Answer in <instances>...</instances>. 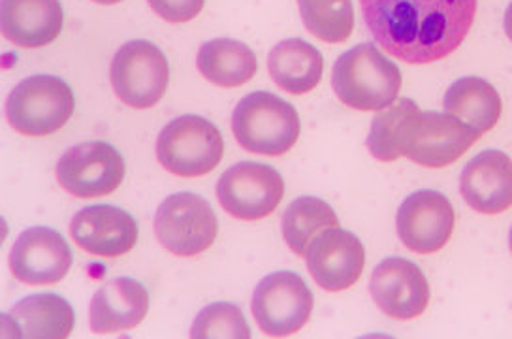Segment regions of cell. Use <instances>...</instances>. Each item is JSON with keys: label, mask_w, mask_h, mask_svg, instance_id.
Masks as SVG:
<instances>
[{"label": "cell", "mask_w": 512, "mask_h": 339, "mask_svg": "<svg viewBox=\"0 0 512 339\" xmlns=\"http://www.w3.org/2000/svg\"><path fill=\"white\" fill-rule=\"evenodd\" d=\"M479 0H360L377 46L409 65L447 59L464 44Z\"/></svg>", "instance_id": "1"}, {"label": "cell", "mask_w": 512, "mask_h": 339, "mask_svg": "<svg viewBox=\"0 0 512 339\" xmlns=\"http://www.w3.org/2000/svg\"><path fill=\"white\" fill-rule=\"evenodd\" d=\"M401 70L373 44H360L339 55L332 72L337 98L352 110L381 112L398 100Z\"/></svg>", "instance_id": "2"}, {"label": "cell", "mask_w": 512, "mask_h": 339, "mask_svg": "<svg viewBox=\"0 0 512 339\" xmlns=\"http://www.w3.org/2000/svg\"><path fill=\"white\" fill-rule=\"evenodd\" d=\"M232 132L245 151L279 157L296 146L302 121L296 108L270 91H256L232 113Z\"/></svg>", "instance_id": "3"}, {"label": "cell", "mask_w": 512, "mask_h": 339, "mask_svg": "<svg viewBox=\"0 0 512 339\" xmlns=\"http://www.w3.org/2000/svg\"><path fill=\"white\" fill-rule=\"evenodd\" d=\"M76 108V98L66 81L36 74L19 81L6 100L10 127L31 138L49 136L63 129Z\"/></svg>", "instance_id": "4"}, {"label": "cell", "mask_w": 512, "mask_h": 339, "mask_svg": "<svg viewBox=\"0 0 512 339\" xmlns=\"http://www.w3.org/2000/svg\"><path fill=\"white\" fill-rule=\"evenodd\" d=\"M221 130L200 115H181L160 130L157 159L179 178H200L223 161Z\"/></svg>", "instance_id": "5"}, {"label": "cell", "mask_w": 512, "mask_h": 339, "mask_svg": "<svg viewBox=\"0 0 512 339\" xmlns=\"http://www.w3.org/2000/svg\"><path fill=\"white\" fill-rule=\"evenodd\" d=\"M479 136L450 113L415 110L403 125L401 157L426 168H445L458 161Z\"/></svg>", "instance_id": "6"}, {"label": "cell", "mask_w": 512, "mask_h": 339, "mask_svg": "<svg viewBox=\"0 0 512 339\" xmlns=\"http://www.w3.org/2000/svg\"><path fill=\"white\" fill-rule=\"evenodd\" d=\"M110 76L115 97L134 110H147L166 95L170 65L159 46L132 40L117 49Z\"/></svg>", "instance_id": "7"}, {"label": "cell", "mask_w": 512, "mask_h": 339, "mask_svg": "<svg viewBox=\"0 0 512 339\" xmlns=\"http://www.w3.org/2000/svg\"><path fill=\"white\" fill-rule=\"evenodd\" d=\"M160 245L176 257H198L217 240L219 221L206 198L194 193L170 194L155 213Z\"/></svg>", "instance_id": "8"}, {"label": "cell", "mask_w": 512, "mask_h": 339, "mask_svg": "<svg viewBox=\"0 0 512 339\" xmlns=\"http://www.w3.org/2000/svg\"><path fill=\"white\" fill-rule=\"evenodd\" d=\"M315 306L313 292L294 272L266 275L253 292L251 309L260 332L287 338L309 323Z\"/></svg>", "instance_id": "9"}, {"label": "cell", "mask_w": 512, "mask_h": 339, "mask_svg": "<svg viewBox=\"0 0 512 339\" xmlns=\"http://www.w3.org/2000/svg\"><path fill=\"white\" fill-rule=\"evenodd\" d=\"M127 174L123 155L106 142L70 147L57 162L55 176L64 191L76 198H100L115 193Z\"/></svg>", "instance_id": "10"}, {"label": "cell", "mask_w": 512, "mask_h": 339, "mask_svg": "<svg viewBox=\"0 0 512 339\" xmlns=\"http://www.w3.org/2000/svg\"><path fill=\"white\" fill-rule=\"evenodd\" d=\"M285 196L281 174L258 162H238L217 183V198L223 210L240 221H260L277 210Z\"/></svg>", "instance_id": "11"}, {"label": "cell", "mask_w": 512, "mask_h": 339, "mask_svg": "<svg viewBox=\"0 0 512 339\" xmlns=\"http://www.w3.org/2000/svg\"><path fill=\"white\" fill-rule=\"evenodd\" d=\"M72 251L63 236L48 226H32L17 236L10 268L17 281L46 287L63 281L72 268Z\"/></svg>", "instance_id": "12"}, {"label": "cell", "mask_w": 512, "mask_h": 339, "mask_svg": "<svg viewBox=\"0 0 512 339\" xmlns=\"http://www.w3.org/2000/svg\"><path fill=\"white\" fill-rule=\"evenodd\" d=\"M307 270L320 289L341 292L351 289L362 277L366 249L352 232L343 228L324 230L305 253Z\"/></svg>", "instance_id": "13"}, {"label": "cell", "mask_w": 512, "mask_h": 339, "mask_svg": "<svg viewBox=\"0 0 512 339\" xmlns=\"http://www.w3.org/2000/svg\"><path fill=\"white\" fill-rule=\"evenodd\" d=\"M454 219V208L445 194L416 191L398 210V236L407 249L432 255L447 245L454 232Z\"/></svg>", "instance_id": "14"}, {"label": "cell", "mask_w": 512, "mask_h": 339, "mask_svg": "<svg viewBox=\"0 0 512 339\" xmlns=\"http://www.w3.org/2000/svg\"><path fill=\"white\" fill-rule=\"evenodd\" d=\"M369 292L384 315L409 321L420 317L430 304V285L426 275L411 260L384 259L371 275Z\"/></svg>", "instance_id": "15"}, {"label": "cell", "mask_w": 512, "mask_h": 339, "mask_svg": "<svg viewBox=\"0 0 512 339\" xmlns=\"http://www.w3.org/2000/svg\"><path fill=\"white\" fill-rule=\"evenodd\" d=\"M70 236L89 255L119 259L136 247L140 228L128 211L115 206H89L74 215Z\"/></svg>", "instance_id": "16"}, {"label": "cell", "mask_w": 512, "mask_h": 339, "mask_svg": "<svg viewBox=\"0 0 512 339\" xmlns=\"http://www.w3.org/2000/svg\"><path fill=\"white\" fill-rule=\"evenodd\" d=\"M460 191L469 208L497 215L512 206L511 157L497 149H486L467 162L460 178Z\"/></svg>", "instance_id": "17"}, {"label": "cell", "mask_w": 512, "mask_h": 339, "mask_svg": "<svg viewBox=\"0 0 512 339\" xmlns=\"http://www.w3.org/2000/svg\"><path fill=\"white\" fill-rule=\"evenodd\" d=\"M149 311V292L130 277H117L95 292L89 306V326L96 336L119 334L136 328Z\"/></svg>", "instance_id": "18"}, {"label": "cell", "mask_w": 512, "mask_h": 339, "mask_svg": "<svg viewBox=\"0 0 512 339\" xmlns=\"http://www.w3.org/2000/svg\"><path fill=\"white\" fill-rule=\"evenodd\" d=\"M61 0H0V29L23 49L46 48L63 31Z\"/></svg>", "instance_id": "19"}, {"label": "cell", "mask_w": 512, "mask_h": 339, "mask_svg": "<svg viewBox=\"0 0 512 339\" xmlns=\"http://www.w3.org/2000/svg\"><path fill=\"white\" fill-rule=\"evenodd\" d=\"M2 317L14 324L12 338L64 339L76 324L72 306L51 292L23 298Z\"/></svg>", "instance_id": "20"}, {"label": "cell", "mask_w": 512, "mask_h": 339, "mask_svg": "<svg viewBox=\"0 0 512 339\" xmlns=\"http://www.w3.org/2000/svg\"><path fill=\"white\" fill-rule=\"evenodd\" d=\"M268 70L273 83L290 95L311 93L324 72L322 53L300 38L283 40L268 55Z\"/></svg>", "instance_id": "21"}, {"label": "cell", "mask_w": 512, "mask_h": 339, "mask_svg": "<svg viewBox=\"0 0 512 339\" xmlns=\"http://www.w3.org/2000/svg\"><path fill=\"white\" fill-rule=\"evenodd\" d=\"M196 66L213 85L236 89L255 78L258 61L255 51L240 40L215 38L200 48Z\"/></svg>", "instance_id": "22"}, {"label": "cell", "mask_w": 512, "mask_h": 339, "mask_svg": "<svg viewBox=\"0 0 512 339\" xmlns=\"http://www.w3.org/2000/svg\"><path fill=\"white\" fill-rule=\"evenodd\" d=\"M443 106L445 112L460 119L479 134L494 129L503 112V104L496 87L477 76L454 81L448 87Z\"/></svg>", "instance_id": "23"}, {"label": "cell", "mask_w": 512, "mask_h": 339, "mask_svg": "<svg viewBox=\"0 0 512 339\" xmlns=\"http://www.w3.org/2000/svg\"><path fill=\"white\" fill-rule=\"evenodd\" d=\"M281 226L290 251L298 257H305L313 240L324 230L339 226V219L328 202L317 196H302L288 206Z\"/></svg>", "instance_id": "24"}, {"label": "cell", "mask_w": 512, "mask_h": 339, "mask_svg": "<svg viewBox=\"0 0 512 339\" xmlns=\"http://www.w3.org/2000/svg\"><path fill=\"white\" fill-rule=\"evenodd\" d=\"M305 29L326 44H343L354 29L352 0H298Z\"/></svg>", "instance_id": "25"}, {"label": "cell", "mask_w": 512, "mask_h": 339, "mask_svg": "<svg viewBox=\"0 0 512 339\" xmlns=\"http://www.w3.org/2000/svg\"><path fill=\"white\" fill-rule=\"evenodd\" d=\"M415 110H418L415 100L398 98L394 104H390L388 108L375 115L366 142L373 159L381 162H394L400 159L403 125Z\"/></svg>", "instance_id": "26"}, {"label": "cell", "mask_w": 512, "mask_h": 339, "mask_svg": "<svg viewBox=\"0 0 512 339\" xmlns=\"http://www.w3.org/2000/svg\"><path fill=\"white\" fill-rule=\"evenodd\" d=\"M194 339H249L251 328L240 307L228 302H215L204 307L191 328Z\"/></svg>", "instance_id": "27"}, {"label": "cell", "mask_w": 512, "mask_h": 339, "mask_svg": "<svg viewBox=\"0 0 512 339\" xmlns=\"http://www.w3.org/2000/svg\"><path fill=\"white\" fill-rule=\"evenodd\" d=\"M151 10L168 23H187L200 16L206 0H147Z\"/></svg>", "instance_id": "28"}, {"label": "cell", "mask_w": 512, "mask_h": 339, "mask_svg": "<svg viewBox=\"0 0 512 339\" xmlns=\"http://www.w3.org/2000/svg\"><path fill=\"white\" fill-rule=\"evenodd\" d=\"M505 33H507V38L512 42V2L509 4L507 12H505Z\"/></svg>", "instance_id": "29"}, {"label": "cell", "mask_w": 512, "mask_h": 339, "mask_svg": "<svg viewBox=\"0 0 512 339\" xmlns=\"http://www.w3.org/2000/svg\"><path fill=\"white\" fill-rule=\"evenodd\" d=\"M96 4H104V6H112V4H119L123 0H93Z\"/></svg>", "instance_id": "30"}, {"label": "cell", "mask_w": 512, "mask_h": 339, "mask_svg": "<svg viewBox=\"0 0 512 339\" xmlns=\"http://www.w3.org/2000/svg\"><path fill=\"white\" fill-rule=\"evenodd\" d=\"M509 249H511V253H512V228H511V234H509Z\"/></svg>", "instance_id": "31"}]
</instances>
